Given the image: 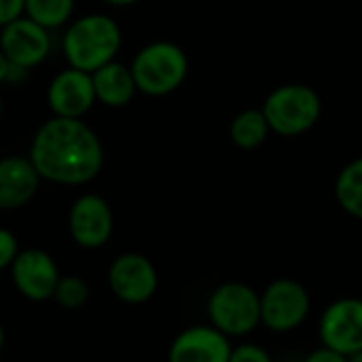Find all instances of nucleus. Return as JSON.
Masks as SVG:
<instances>
[{"label": "nucleus", "mask_w": 362, "mask_h": 362, "mask_svg": "<svg viewBox=\"0 0 362 362\" xmlns=\"http://www.w3.org/2000/svg\"><path fill=\"white\" fill-rule=\"evenodd\" d=\"M348 362H362V350L361 352H356V354H352V356L348 358Z\"/></svg>", "instance_id": "nucleus-27"}, {"label": "nucleus", "mask_w": 362, "mask_h": 362, "mask_svg": "<svg viewBox=\"0 0 362 362\" xmlns=\"http://www.w3.org/2000/svg\"><path fill=\"white\" fill-rule=\"evenodd\" d=\"M104 4H110V6H132V4H136V2H140V0H102Z\"/></svg>", "instance_id": "nucleus-25"}, {"label": "nucleus", "mask_w": 362, "mask_h": 362, "mask_svg": "<svg viewBox=\"0 0 362 362\" xmlns=\"http://www.w3.org/2000/svg\"><path fill=\"white\" fill-rule=\"evenodd\" d=\"M53 301L64 310H78L89 301V284L76 274L62 276L55 286Z\"/></svg>", "instance_id": "nucleus-19"}, {"label": "nucleus", "mask_w": 362, "mask_h": 362, "mask_svg": "<svg viewBox=\"0 0 362 362\" xmlns=\"http://www.w3.org/2000/svg\"><path fill=\"white\" fill-rule=\"evenodd\" d=\"M28 157L42 180L81 187L102 172L104 144L83 119L51 117L36 129Z\"/></svg>", "instance_id": "nucleus-1"}, {"label": "nucleus", "mask_w": 362, "mask_h": 362, "mask_svg": "<svg viewBox=\"0 0 362 362\" xmlns=\"http://www.w3.org/2000/svg\"><path fill=\"white\" fill-rule=\"evenodd\" d=\"M25 0H0V28L23 15Z\"/></svg>", "instance_id": "nucleus-22"}, {"label": "nucleus", "mask_w": 362, "mask_h": 362, "mask_svg": "<svg viewBox=\"0 0 362 362\" xmlns=\"http://www.w3.org/2000/svg\"><path fill=\"white\" fill-rule=\"evenodd\" d=\"M208 318L229 339L246 337L261 327V295L244 282H225L208 297Z\"/></svg>", "instance_id": "nucleus-5"}, {"label": "nucleus", "mask_w": 362, "mask_h": 362, "mask_svg": "<svg viewBox=\"0 0 362 362\" xmlns=\"http://www.w3.org/2000/svg\"><path fill=\"white\" fill-rule=\"evenodd\" d=\"M108 286L119 301L142 305L155 297L159 274L148 257L140 252H123L108 267Z\"/></svg>", "instance_id": "nucleus-8"}, {"label": "nucleus", "mask_w": 362, "mask_h": 362, "mask_svg": "<svg viewBox=\"0 0 362 362\" xmlns=\"http://www.w3.org/2000/svg\"><path fill=\"white\" fill-rule=\"evenodd\" d=\"M261 110L274 134L297 138L320 121L322 100L318 91L305 83H284L269 91Z\"/></svg>", "instance_id": "nucleus-4"}, {"label": "nucleus", "mask_w": 362, "mask_h": 362, "mask_svg": "<svg viewBox=\"0 0 362 362\" xmlns=\"http://www.w3.org/2000/svg\"><path fill=\"white\" fill-rule=\"evenodd\" d=\"M272 129L261 108H246L238 112L229 125L231 142L242 151H255L265 144Z\"/></svg>", "instance_id": "nucleus-16"}, {"label": "nucleus", "mask_w": 362, "mask_h": 362, "mask_svg": "<svg viewBox=\"0 0 362 362\" xmlns=\"http://www.w3.org/2000/svg\"><path fill=\"white\" fill-rule=\"evenodd\" d=\"M325 348L350 358L362 350V299L341 297L329 303L318 322Z\"/></svg>", "instance_id": "nucleus-7"}, {"label": "nucleus", "mask_w": 362, "mask_h": 362, "mask_svg": "<svg viewBox=\"0 0 362 362\" xmlns=\"http://www.w3.org/2000/svg\"><path fill=\"white\" fill-rule=\"evenodd\" d=\"M229 362H274V358L259 344H240L233 346Z\"/></svg>", "instance_id": "nucleus-20"}, {"label": "nucleus", "mask_w": 362, "mask_h": 362, "mask_svg": "<svg viewBox=\"0 0 362 362\" xmlns=\"http://www.w3.org/2000/svg\"><path fill=\"white\" fill-rule=\"evenodd\" d=\"M121 45V25L104 13H87L72 19L62 38V51L68 66L89 74L117 59Z\"/></svg>", "instance_id": "nucleus-2"}, {"label": "nucleus", "mask_w": 362, "mask_h": 362, "mask_svg": "<svg viewBox=\"0 0 362 362\" xmlns=\"http://www.w3.org/2000/svg\"><path fill=\"white\" fill-rule=\"evenodd\" d=\"M91 81H93L95 102H100L108 108L127 106L138 91L132 68L117 59H112V62L104 64L102 68H98L95 72H91Z\"/></svg>", "instance_id": "nucleus-15"}, {"label": "nucleus", "mask_w": 362, "mask_h": 362, "mask_svg": "<svg viewBox=\"0 0 362 362\" xmlns=\"http://www.w3.org/2000/svg\"><path fill=\"white\" fill-rule=\"evenodd\" d=\"M2 117H4V104H2V98H0V123H2Z\"/></svg>", "instance_id": "nucleus-28"}, {"label": "nucleus", "mask_w": 362, "mask_h": 362, "mask_svg": "<svg viewBox=\"0 0 362 362\" xmlns=\"http://www.w3.org/2000/svg\"><path fill=\"white\" fill-rule=\"evenodd\" d=\"M259 295L261 325L272 333H291L299 329L312 312V297L308 288L293 278H278Z\"/></svg>", "instance_id": "nucleus-6"}, {"label": "nucleus", "mask_w": 362, "mask_h": 362, "mask_svg": "<svg viewBox=\"0 0 362 362\" xmlns=\"http://www.w3.org/2000/svg\"><path fill=\"white\" fill-rule=\"evenodd\" d=\"M40 176L30 157L8 155L0 159V210L28 206L40 187Z\"/></svg>", "instance_id": "nucleus-14"}, {"label": "nucleus", "mask_w": 362, "mask_h": 362, "mask_svg": "<svg viewBox=\"0 0 362 362\" xmlns=\"http://www.w3.org/2000/svg\"><path fill=\"white\" fill-rule=\"evenodd\" d=\"M19 240L13 231L0 227V272L8 269L15 257L19 255Z\"/></svg>", "instance_id": "nucleus-21"}, {"label": "nucleus", "mask_w": 362, "mask_h": 362, "mask_svg": "<svg viewBox=\"0 0 362 362\" xmlns=\"http://www.w3.org/2000/svg\"><path fill=\"white\" fill-rule=\"evenodd\" d=\"M136 87L151 98L174 93L189 74V57L185 49L172 40H155L144 45L129 64Z\"/></svg>", "instance_id": "nucleus-3"}, {"label": "nucleus", "mask_w": 362, "mask_h": 362, "mask_svg": "<svg viewBox=\"0 0 362 362\" xmlns=\"http://www.w3.org/2000/svg\"><path fill=\"white\" fill-rule=\"evenodd\" d=\"M8 68H11V64H8V59L4 57V53L0 51V85H4V83H6Z\"/></svg>", "instance_id": "nucleus-24"}, {"label": "nucleus", "mask_w": 362, "mask_h": 362, "mask_svg": "<svg viewBox=\"0 0 362 362\" xmlns=\"http://www.w3.org/2000/svg\"><path fill=\"white\" fill-rule=\"evenodd\" d=\"M8 272L17 293L32 303H45L53 299L55 286L62 278L55 259L40 248L19 250Z\"/></svg>", "instance_id": "nucleus-10"}, {"label": "nucleus", "mask_w": 362, "mask_h": 362, "mask_svg": "<svg viewBox=\"0 0 362 362\" xmlns=\"http://www.w3.org/2000/svg\"><path fill=\"white\" fill-rule=\"evenodd\" d=\"M231 339L212 325H195L180 331L168 352V362H229Z\"/></svg>", "instance_id": "nucleus-13"}, {"label": "nucleus", "mask_w": 362, "mask_h": 362, "mask_svg": "<svg viewBox=\"0 0 362 362\" xmlns=\"http://www.w3.org/2000/svg\"><path fill=\"white\" fill-rule=\"evenodd\" d=\"M335 199L346 214L362 221V157L344 165L337 174Z\"/></svg>", "instance_id": "nucleus-17"}, {"label": "nucleus", "mask_w": 362, "mask_h": 362, "mask_svg": "<svg viewBox=\"0 0 362 362\" xmlns=\"http://www.w3.org/2000/svg\"><path fill=\"white\" fill-rule=\"evenodd\" d=\"M74 6V0H25L23 15L51 32L72 21Z\"/></svg>", "instance_id": "nucleus-18"}, {"label": "nucleus", "mask_w": 362, "mask_h": 362, "mask_svg": "<svg viewBox=\"0 0 362 362\" xmlns=\"http://www.w3.org/2000/svg\"><path fill=\"white\" fill-rule=\"evenodd\" d=\"M4 341H6V337H4V329H2V325H0V354H2V350H4Z\"/></svg>", "instance_id": "nucleus-26"}, {"label": "nucleus", "mask_w": 362, "mask_h": 362, "mask_svg": "<svg viewBox=\"0 0 362 362\" xmlns=\"http://www.w3.org/2000/svg\"><path fill=\"white\" fill-rule=\"evenodd\" d=\"M47 104L53 117L83 119L95 104L91 74L70 66L57 72L47 87Z\"/></svg>", "instance_id": "nucleus-12"}, {"label": "nucleus", "mask_w": 362, "mask_h": 362, "mask_svg": "<svg viewBox=\"0 0 362 362\" xmlns=\"http://www.w3.org/2000/svg\"><path fill=\"white\" fill-rule=\"evenodd\" d=\"M301 362H348V358L322 346V348H318V350L310 352V354H308V356H305Z\"/></svg>", "instance_id": "nucleus-23"}, {"label": "nucleus", "mask_w": 362, "mask_h": 362, "mask_svg": "<svg viewBox=\"0 0 362 362\" xmlns=\"http://www.w3.org/2000/svg\"><path fill=\"white\" fill-rule=\"evenodd\" d=\"M0 51L8 64L32 70L51 53V32L21 15L0 28Z\"/></svg>", "instance_id": "nucleus-11"}, {"label": "nucleus", "mask_w": 362, "mask_h": 362, "mask_svg": "<svg viewBox=\"0 0 362 362\" xmlns=\"http://www.w3.org/2000/svg\"><path fill=\"white\" fill-rule=\"evenodd\" d=\"M115 229V216L110 204L98 193H85L76 197L68 212V231L76 246L85 250H98L108 244Z\"/></svg>", "instance_id": "nucleus-9"}]
</instances>
